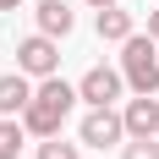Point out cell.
I'll use <instances>...</instances> for the list:
<instances>
[{"instance_id": "6da1fadb", "label": "cell", "mask_w": 159, "mask_h": 159, "mask_svg": "<svg viewBox=\"0 0 159 159\" xmlns=\"http://www.w3.org/2000/svg\"><path fill=\"white\" fill-rule=\"evenodd\" d=\"M71 104H77V88H71V82H61V77H44L39 88H33L28 110H22V126H28L33 137H55V132H61V121L71 115Z\"/></svg>"}, {"instance_id": "7a4b0ae2", "label": "cell", "mask_w": 159, "mask_h": 159, "mask_svg": "<svg viewBox=\"0 0 159 159\" xmlns=\"http://www.w3.org/2000/svg\"><path fill=\"white\" fill-rule=\"evenodd\" d=\"M121 77L137 93H159V49H154L148 33H132L126 44H121Z\"/></svg>"}, {"instance_id": "3957f363", "label": "cell", "mask_w": 159, "mask_h": 159, "mask_svg": "<svg viewBox=\"0 0 159 159\" xmlns=\"http://www.w3.org/2000/svg\"><path fill=\"white\" fill-rule=\"evenodd\" d=\"M55 66H61V49L49 33H33L16 44V71H28V77H55Z\"/></svg>"}, {"instance_id": "277c9868", "label": "cell", "mask_w": 159, "mask_h": 159, "mask_svg": "<svg viewBox=\"0 0 159 159\" xmlns=\"http://www.w3.org/2000/svg\"><path fill=\"white\" fill-rule=\"evenodd\" d=\"M121 88H126V77H121L115 66H93V71H82L77 99H88L93 110H104V104H115V99H121Z\"/></svg>"}, {"instance_id": "5b68a950", "label": "cell", "mask_w": 159, "mask_h": 159, "mask_svg": "<svg viewBox=\"0 0 159 159\" xmlns=\"http://www.w3.org/2000/svg\"><path fill=\"white\" fill-rule=\"evenodd\" d=\"M77 137H82L88 148H110V143H121V137H126V121L104 104V110H88V115H82V132H77Z\"/></svg>"}, {"instance_id": "8992f818", "label": "cell", "mask_w": 159, "mask_h": 159, "mask_svg": "<svg viewBox=\"0 0 159 159\" xmlns=\"http://www.w3.org/2000/svg\"><path fill=\"white\" fill-rule=\"evenodd\" d=\"M121 121H126V137H159V99L137 93L126 110H121Z\"/></svg>"}, {"instance_id": "52a82bcc", "label": "cell", "mask_w": 159, "mask_h": 159, "mask_svg": "<svg viewBox=\"0 0 159 159\" xmlns=\"http://www.w3.org/2000/svg\"><path fill=\"white\" fill-rule=\"evenodd\" d=\"M33 99V82L28 71H11V77H0V115H22Z\"/></svg>"}, {"instance_id": "ba28073f", "label": "cell", "mask_w": 159, "mask_h": 159, "mask_svg": "<svg viewBox=\"0 0 159 159\" xmlns=\"http://www.w3.org/2000/svg\"><path fill=\"white\" fill-rule=\"evenodd\" d=\"M71 28H77V16H71V6H66V0H44V6H39V33L66 39Z\"/></svg>"}, {"instance_id": "9c48e42d", "label": "cell", "mask_w": 159, "mask_h": 159, "mask_svg": "<svg viewBox=\"0 0 159 159\" xmlns=\"http://www.w3.org/2000/svg\"><path fill=\"white\" fill-rule=\"evenodd\" d=\"M93 28H99V39H110V44H126V39H132V11H121V6H104Z\"/></svg>"}, {"instance_id": "30bf717a", "label": "cell", "mask_w": 159, "mask_h": 159, "mask_svg": "<svg viewBox=\"0 0 159 159\" xmlns=\"http://www.w3.org/2000/svg\"><path fill=\"white\" fill-rule=\"evenodd\" d=\"M22 121H0V159H16V148H22Z\"/></svg>"}, {"instance_id": "8fae6325", "label": "cell", "mask_w": 159, "mask_h": 159, "mask_svg": "<svg viewBox=\"0 0 159 159\" xmlns=\"http://www.w3.org/2000/svg\"><path fill=\"white\" fill-rule=\"evenodd\" d=\"M39 159H77V143H61V132L39 143Z\"/></svg>"}, {"instance_id": "7c38bea8", "label": "cell", "mask_w": 159, "mask_h": 159, "mask_svg": "<svg viewBox=\"0 0 159 159\" xmlns=\"http://www.w3.org/2000/svg\"><path fill=\"white\" fill-rule=\"evenodd\" d=\"M121 159H159V137H132L121 148Z\"/></svg>"}, {"instance_id": "4fadbf2b", "label": "cell", "mask_w": 159, "mask_h": 159, "mask_svg": "<svg viewBox=\"0 0 159 159\" xmlns=\"http://www.w3.org/2000/svg\"><path fill=\"white\" fill-rule=\"evenodd\" d=\"M148 39L159 44V11H148Z\"/></svg>"}, {"instance_id": "5bb4252c", "label": "cell", "mask_w": 159, "mask_h": 159, "mask_svg": "<svg viewBox=\"0 0 159 159\" xmlns=\"http://www.w3.org/2000/svg\"><path fill=\"white\" fill-rule=\"evenodd\" d=\"M16 6H22V0H0V11H16Z\"/></svg>"}, {"instance_id": "9a60e30c", "label": "cell", "mask_w": 159, "mask_h": 159, "mask_svg": "<svg viewBox=\"0 0 159 159\" xmlns=\"http://www.w3.org/2000/svg\"><path fill=\"white\" fill-rule=\"evenodd\" d=\"M88 6H99V11H104V6H115V0H88Z\"/></svg>"}]
</instances>
